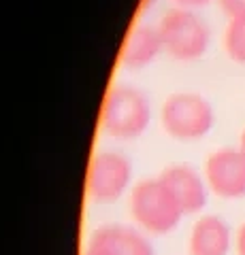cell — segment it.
I'll return each instance as SVG.
<instances>
[{"label": "cell", "instance_id": "9", "mask_svg": "<svg viewBox=\"0 0 245 255\" xmlns=\"http://www.w3.org/2000/svg\"><path fill=\"white\" fill-rule=\"evenodd\" d=\"M162 51H164V47H162L158 26L139 23V26H132L124 38L120 62L124 68L139 70V68L149 66Z\"/></svg>", "mask_w": 245, "mask_h": 255}, {"label": "cell", "instance_id": "1", "mask_svg": "<svg viewBox=\"0 0 245 255\" xmlns=\"http://www.w3.org/2000/svg\"><path fill=\"white\" fill-rule=\"evenodd\" d=\"M128 211L134 226L154 236L173 232L184 217L179 202L160 181V177L141 179L134 183L128 194Z\"/></svg>", "mask_w": 245, "mask_h": 255}, {"label": "cell", "instance_id": "13", "mask_svg": "<svg viewBox=\"0 0 245 255\" xmlns=\"http://www.w3.org/2000/svg\"><path fill=\"white\" fill-rule=\"evenodd\" d=\"M175 2V6H179V9H201V6L209 4L211 0H173Z\"/></svg>", "mask_w": 245, "mask_h": 255}, {"label": "cell", "instance_id": "5", "mask_svg": "<svg viewBox=\"0 0 245 255\" xmlns=\"http://www.w3.org/2000/svg\"><path fill=\"white\" fill-rule=\"evenodd\" d=\"M132 185V164L120 151H100L88 168V194L98 204H113Z\"/></svg>", "mask_w": 245, "mask_h": 255}, {"label": "cell", "instance_id": "8", "mask_svg": "<svg viewBox=\"0 0 245 255\" xmlns=\"http://www.w3.org/2000/svg\"><path fill=\"white\" fill-rule=\"evenodd\" d=\"M90 243L105 247L115 255H154L152 243L143 230L124 223H105L96 228Z\"/></svg>", "mask_w": 245, "mask_h": 255}, {"label": "cell", "instance_id": "10", "mask_svg": "<svg viewBox=\"0 0 245 255\" xmlns=\"http://www.w3.org/2000/svg\"><path fill=\"white\" fill-rule=\"evenodd\" d=\"M231 241V228L222 217L203 215L192 226L188 249L190 255H228Z\"/></svg>", "mask_w": 245, "mask_h": 255}, {"label": "cell", "instance_id": "7", "mask_svg": "<svg viewBox=\"0 0 245 255\" xmlns=\"http://www.w3.org/2000/svg\"><path fill=\"white\" fill-rule=\"evenodd\" d=\"M160 181L169 187V191L175 196L184 215L201 213L209 200V185L192 166L188 164H173L164 168L160 174Z\"/></svg>", "mask_w": 245, "mask_h": 255}, {"label": "cell", "instance_id": "4", "mask_svg": "<svg viewBox=\"0 0 245 255\" xmlns=\"http://www.w3.org/2000/svg\"><path fill=\"white\" fill-rule=\"evenodd\" d=\"M216 122L207 98L194 92H177L162 102L160 124L177 140H199L207 136Z\"/></svg>", "mask_w": 245, "mask_h": 255}, {"label": "cell", "instance_id": "12", "mask_svg": "<svg viewBox=\"0 0 245 255\" xmlns=\"http://www.w3.org/2000/svg\"><path fill=\"white\" fill-rule=\"evenodd\" d=\"M228 19H245V0H218Z\"/></svg>", "mask_w": 245, "mask_h": 255}, {"label": "cell", "instance_id": "3", "mask_svg": "<svg viewBox=\"0 0 245 255\" xmlns=\"http://www.w3.org/2000/svg\"><path fill=\"white\" fill-rule=\"evenodd\" d=\"M162 47L171 58L179 62H194L203 58L211 43L207 21L192 9H171L158 21Z\"/></svg>", "mask_w": 245, "mask_h": 255}, {"label": "cell", "instance_id": "16", "mask_svg": "<svg viewBox=\"0 0 245 255\" xmlns=\"http://www.w3.org/2000/svg\"><path fill=\"white\" fill-rule=\"evenodd\" d=\"M239 149L245 153V130H243V134H241V142H239Z\"/></svg>", "mask_w": 245, "mask_h": 255}, {"label": "cell", "instance_id": "6", "mask_svg": "<svg viewBox=\"0 0 245 255\" xmlns=\"http://www.w3.org/2000/svg\"><path fill=\"white\" fill-rule=\"evenodd\" d=\"M205 181L216 196L237 200L245 196V153L241 149H218L205 162Z\"/></svg>", "mask_w": 245, "mask_h": 255}, {"label": "cell", "instance_id": "15", "mask_svg": "<svg viewBox=\"0 0 245 255\" xmlns=\"http://www.w3.org/2000/svg\"><path fill=\"white\" fill-rule=\"evenodd\" d=\"M235 249H237V253H239V255H245V223L239 228V232H237Z\"/></svg>", "mask_w": 245, "mask_h": 255}, {"label": "cell", "instance_id": "2", "mask_svg": "<svg viewBox=\"0 0 245 255\" xmlns=\"http://www.w3.org/2000/svg\"><path fill=\"white\" fill-rule=\"evenodd\" d=\"M152 122V105L147 96L132 85H115L109 90L100 111V126L109 136L120 140L139 138Z\"/></svg>", "mask_w": 245, "mask_h": 255}, {"label": "cell", "instance_id": "11", "mask_svg": "<svg viewBox=\"0 0 245 255\" xmlns=\"http://www.w3.org/2000/svg\"><path fill=\"white\" fill-rule=\"evenodd\" d=\"M224 49L237 64H245V19H231L224 34Z\"/></svg>", "mask_w": 245, "mask_h": 255}, {"label": "cell", "instance_id": "14", "mask_svg": "<svg viewBox=\"0 0 245 255\" xmlns=\"http://www.w3.org/2000/svg\"><path fill=\"white\" fill-rule=\"evenodd\" d=\"M83 255H115V253H111L109 249H105V247H100V245L88 243V247H85V253H83Z\"/></svg>", "mask_w": 245, "mask_h": 255}]
</instances>
